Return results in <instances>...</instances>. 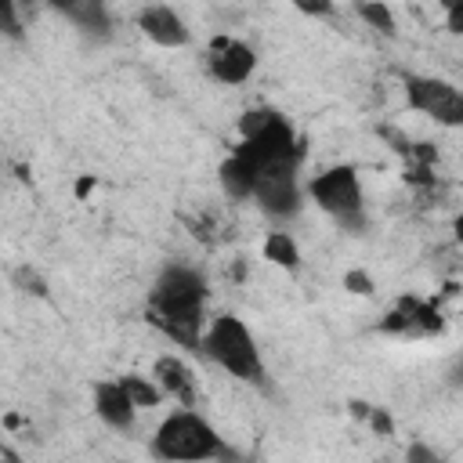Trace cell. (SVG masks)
<instances>
[{
	"label": "cell",
	"instance_id": "277c9868",
	"mask_svg": "<svg viewBox=\"0 0 463 463\" xmlns=\"http://www.w3.org/2000/svg\"><path fill=\"white\" fill-rule=\"evenodd\" d=\"M304 195L322 213H329L344 232H354V235L365 232V195H362L358 170L351 163H340V166H329V170L315 174L304 184Z\"/></svg>",
	"mask_w": 463,
	"mask_h": 463
},
{
	"label": "cell",
	"instance_id": "52a82bcc",
	"mask_svg": "<svg viewBox=\"0 0 463 463\" xmlns=\"http://www.w3.org/2000/svg\"><path fill=\"white\" fill-rule=\"evenodd\" d=\"M253 69H257V51L246 40L228 36V33L210 40V51H206L210 80H217L224 87H239V83H246L253 76Z\"/></svg>",
	"mask_w": 463,
	"mask_h": 463
},
{
	"label": "cell",
	"instance_id": "ac0fdd59",
	"mask_svg": "<svg viewBox=\"0 0 463 463\" xmlns=\"http://www.w3.org/2000/svg\"><path fill=\"white\" fill-rule=\"evenodd\" d=\"M0 36H7V40H14V43L25 40V25H22V18H18V7L7 4V0H0Z\"/></svg>",
	"mask_w": 463,
	"mask_h": 463
},
{
	"label": "cell",
	"instance_id": "8fae6325",
	"mask_svg": "<svg viewBox=\"0 0 463 463\" xmlns=\"http://www.w3.org/2000/svg\"><path fill=\"white\" fill-rule=\"evenodd\" d=\"M260 174V163L246 152V148H232V156L221 159L217 166V181H221V192L232 199V203H246L253 195V181Z\"/></svg>",
	"mask_w": 463,
	"mask_h": 463
},
{
	"label": "cell",
	"instance_id": "cb8c5ba5",
	"mask_svg": "<svg viewBox=\"0 0 463 463\" xmlns=\"http://www.w3.org/2000/svg\"><path fill=\"white\" fill-rule=\"evenodd\" d=\"M4 463H25L22 456H14V452H4Z\"/></svg>",
	"mask_w": 463,
	"mask_h": 463
},
{
	"label": "cell",
	"instance_id": "ffe728a7",
	"mask_svg": "<svg viewBox=\"0 0 463 463\" xmlns=\"http://www.w3.org/2000/svg\"><path fill=\"white\" fill-rule=\"evenodd\" d=\"M405 463H441V456H438L427 441H412V445L405 449Z\"/></svg>",
	"mask_w": 463,
	"mask_h": 463
},
{
	"label": "cell",
	"instance_id": "5b68a950",
	"mask_svg": "<svg viewBox=\"0 0 463 463\" xmlns=\"http://www.w3.org/2000/svg\"><path fill=\"white\" fill-rule=\"evenodd\" d=\"M300 163H304V152H297V156H279V159H271V163L260 166L250 199H253L271 221H289V217L300 213V206H304Z\"/></svg>",
	"mask_w": 463,
	"mask_h": 463
},
{
	"label": "cell",
	"instance_id": "d6986e66",
	"mask_svg": "<svg viewBox=\"0 0 463 463\" xmlns=\"http://www.w3.org/2000/svg\"><path fill=\"white\" fill-rule=\"evenodd\" d=\"M344 289H347V293H354V297H369L376 286H373L369 271H362V268H351V271L344 275Z\"/></svg>",
	"mask_w": 463,
	"mask_h": 463
},
{
	"label": "cell",
	"instance_id": "5bb4252c",
	"mask_svg": "<svg viewBox=\"0 0 463 463\" xmlns=\"http://www.w3.org/2000/svg\"><path fill=\"white\" fill-rule=\"evenodd\" d=\"M264 260H271L275 268H286V271H297L300 268V246L289 232H268L264 239Z\"/></svg>",
	"mask_w": 463,
	"mask_h": 463
},
{
	"label": "cell",
	"instance_id": "7a4b0ae2",
	"mask_svg": "<svg viewBox=\"0 0 463 463\" xmlns=\"http://www.w3.org/2000/svg\"><path fill=\"white\" fill-rule=\"evenodd\" d=\"M152 456L163 463H242L239 452L217 434V427L195 409H174L148 441Z\"/></svg>",
	"mask_w": 463,
	"mask_h": 463
},
{
	"label": "cell",
	"instance_id": "2e32d148",
	"mask_svg": "<svg viewBox=\"0 0 463 463\" xmlns=\"http://www.w3.org/2000/svg\"><path fill=\"white\" fill-rule=\"evenodd\" d=\"M354 14H358V18H362L369 29L383 33V36H398V22H394V11H391L387 4L362 0V4H354Z\"/></svg>",
	"mask_w": 463,
	"mask_h": 463
},
{
	"label": "cell",
	"instance_id": "8992f818",
	"mask_svg": "<svg viewBox=\"0 0 463 463\" xmlns=\"http://www.w3.org/2000/svg\"><path fill=\"white\" fill-rule=\"evenodd\" d=\"M402 90L405 105L441 127H459L463 123V94L456 83L441 76H420V72H402Z\"/></svg>",
	"mask_w": 463,
	"mask_h": 463
},
{
	"label": "cell",
	"instance_id": "3957f363",
	"mask_svg": "<svg viewBox=\"0 0 463 463\" xmlns=\"http://www.w3.org/2000/svg\"><path fill=\"white\" fill-rule=\"evenodd\" d=\"M199 354H206L213 365H221L228 376L250 383V387H268V365L260 358V347L250 333V326L239 315H217L203 329Z\"/></svg>",
	"mask_w": 463,
	"mask_h": 463
},
{
	"label": "cell",
	"instance_id": "7c38bea8",
	"mask_svg": "<svg viewBox=\"0 0 463 463\" xmlns=\"http://www.w3.org/2000/svg\"><path fill=\"white\" fill-rule=\"evenodd\" d=\"M54 11L61 18H69L83 36H94V40H109L112 29H116L112 11L101 0H58Z\"/></svg>",
	"mask_w": 463,
	"mask_h": 463
},
{
	"label": "cell",
	"instance_id": "9a60e30c",
	"mask_svg": "<svg viewBox=\"0 0 463 463\" xmlns=\"http://www.w3.org/2000/svg\"><path fill=\"white\" fill-rule=\"evenodd\" d=\"M119 387L127 391V398H130V405H134V409H156V405L163 402V391L156 387V380H152V376L123 373V376H119Z\"/></svg>",
	"mask_w": 463,
	"mask_h": 463
},
{
	"label": "cell",
	"instance_id": "4fadbf2b",
	"mask_svg": "<svg viewBox=\"0 0 463 463\" xmlns=\"http://www.w3.org/2000/svg\"><path fill=\"white\" fill-rule=\"evenodd\" d=\"M94 412L112 430H130L134 420H137V409L130 405V398L119 387V380H98L94 383Z\"/></svg>",
	"mask_w": 463,
	"mask_h": 463
},
{
	"label": "cell",
	"instance_id": "e0dca14e",
	"mask_svg": "<svg viewBox=\"0 0 463 463\" xmlns=\"http://www.w3.org/2000/svg\"><path fill=\"white\" fill-rule=\"evenodd\" d=\"M11 286H14L18 293H25V297H36V300H47V297H51L47 279H43L33 264H18V268L11 271Z\"/></svg>",
	"mask_w": 463,
	"mask_h": 463
},
{
	"label": "cell",
	"instance_id": "6da1fadb",
	"mask_svg": "<svg viewBox=\"0 0 463 463\" xmlns=\"http://www.w3.org/2000/svg\"><path fill=\"white\" fill-rule=\"evenodd\" d=\"M206 275L192 264H166L152 289H148V300H145V318L174 344L188 347V351H199V340H203V311H206Z\"/></svg>",
	"mask_w": 463,
	"mask_h": 463
},
{
	"label": "cell",
	"instance_id": "603a6c76",
	"mask_svg": "<svg viewBox=\"0 0 463 463\" xmlns=\"http://www.w3.org/2000/svg\"><path fill=\"white\" fill-rule=\"evenodd\" d=\"M304 14H333V4L329 0H318V4H297Z\"/></svg>",
	"mask_w": 463,
	"mask_h": 463
},
{
	"label": "cell",
	"instance_id": "44dd1931",
	"mask_svg": "<svg viewBox=\"0 0 463 463\" xmlns=\"http://www.w3.org/2000/svg\"><path fill=\"white\" fill-rule=\"evenodd\" d=\"M365 420H369V427L376 430V438H391V434H394V423H391V416H387L383 409H376V405H373Z\"/></svg>",
	"mask_w": 463,
	"mask_h": 463
},
{
	"label": "cell",
	"instance_id": "9c48e42d",
	"mask_svg": "<svg viewBox=\"0 0 463 463\" xmlns=\"http://www.w3.org/2000/svg\"><path fill=\"white\" fill-rule=\"evenodd\" d=\"M137 29H141L152 43H159V47H188V43H192L188 22H184L174 7H166V4H148V7H141V11H137Z\"/></svg>",
	"mask_w": 463,
	"mask_h": 463
},
{
	"label": "cell",
	"instance_id": "ba28073f",
	"mask_svg": "<svg viewBox=\"0 0 463 463\" xmlns=\"http://www.w3.org/2000/svg\"><path fill=\"white\" fill-rule=\"evenodd\" d=\"M380 333L391 336H434L445 329V318L434 300L423 297H398V304L380 318Z\"/></svg>",
	"mask_w": 463,
	"mask_h": 463
},
{
	"label": "cell",
	"instance_id": "7402d4cb",
	"mask_svg": "<svg viewBox=\"0 0 463 463\" xmlns=\"http://www.w3.org/2000/svg\"><path fill=\"white\" fill-rule=\"evenodd\" d=\"M445 29L449 33H463V4H449L445 7Z\"/></svg>",
	"mask_w": 463,
	"mask_h": 463
},
{
	"label": "cell",
	"instance_id": "30bf717a",
	"mask_svg": "<svg viewBox=\"0 0 463 463\" xmlns=\"http://www.w3.org/2000/svg\"><path fill=\"white\" fill-rule=\"evenodd\" d=\"M152 380L156 387L163 391V398H174L181 409H192L199 402V383H195V373L184 365V358L177 354H159L156 365H152Z\"/></svg>",
	"mask_w": 463,
	"mask_h": 463
}]
</instances>
